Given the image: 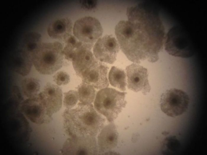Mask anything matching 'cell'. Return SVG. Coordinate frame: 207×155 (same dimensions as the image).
<instances>
[{
	"mask_svg": "<svg viewBox=\"0 0 207 155\" xmlns=\"http://www.w3.org/2000/svg\"><path fill=\"white\" fill-rule=\"evenodd\" d=\"M126 70L128 89L135 92H141L144 95L150 92L151 87L146 68L138 63H133L127 66Z\"/></svg>",
	"mask_w": 207,
	"mask_h": 155,
	"instance_id": "ba28073f",
	"label": "cell"
},
{
	"mask_svg": "<svg viewBox=\"0 0 207 155\" xmlns=\"http://www.w3.org/2000/svg\"><path fill=\"white\" fill-rule=\"evenodd\" d=\"M21 87L24 94L28 98L36 96L40 89L39 81L33 77L25 79L22 81Z\"/></svg>",
	"mask_w": 207,
	"mask_h": 155,
	"instance_id": "d6986e66",
	"label": "cell"
},
{
	"mask_svg": "<svg viewBox=\"0 0 207 155\" xmlns=\"http://www.w3.org/2000/svg\"><path fill=\"white\" fill-rule=\"evenodd\" d=\"M126 93L106 87L97 93L94 102V107L99 113L105 116L110 123H112L125 107Z\"/></svg>",
	"mask_w": 207,
	"mask_h": 155,
	"instance_id": "277c9868",
	"label": "cell"
},
{
	"mask_svg": "<svg viewBox=\"0 0 207 155\" xmlns=\"http://www.w3.org/2000/svg\"><path fill=\"white\" fill-rule=\"evenodd\" d=\"M25 41L27 51L30 53L41 42V35L37 32H31L26 35Z\"/></svg>",
	"mask_w": 207,
	"mask_h": 155,
	"instance_id": "ffe728a7",
	"label": "cell"
},
{
	"mask_svg": "<svg viewBox=\"0 0 207 155\" xmlns=\"http://www.w3.org/2000/svg\"><path fill=\"white\" fill-rule=\"evenodd\" d=\"M91 85L82 82L77 87L79 103L83 105L91 104L95 99L96 91Z\"/></svg>",
	"mask_w": 207,
	"mask_h": 155,
	"instance_id": "2e32d148",
	"label": "cell"
},
{
	"mask_svg": "<svg viewBox=\"0 0 207 155\" xmlns=\"http://www.w3.org/2000/svg\"><path fill=\"white\" fill-rule=\"evenodd\" d=\"M163 146L165 153H169L177 151L179 147L180 143L176 137L173 136L166 138L164 141Z\"/></svg>",
	"mask_w": 207,
	"mask_h": 155,
	"instance_id": "7402d4cb",
	"label": "cell"
},
{
	"mask_svg": "<svg viewBox=\"0 0 207 155\" xmlns=\"http://www.w3.org/2000/svg\"><path fill=\"white\" fill-rule=\"evenodd\" d=\"M64 129L70 138L96 137L104 126L105 120L92 104L79 103L73 109H67L63 115Z\"/></svg>",
	"mask_w": 207,
	"mask_h": 155,
	"instance_id": "7a4b0ae2",
	"label": "cell"
},
{
	"mask_svg": "<svg viewBox=\"0 0 207 155\" xmlns=\"http://www.w3.org/2000/svg\"><path fill=\"white\" fill-rule=\"evenodd\" d=\"M18 54L14 61V68L20 74L26 76L30 72L32 65L30 54L28 51L24 50Z\"/></svg>",
	"mask_w": 207,
	"mask_h": 155,
	"instance_id": "9a60e30c",
	"label": "cell"
},
{
	"mask_svg": "<svg viewBox=\"0 0 207 155\" xmlns=\"http://www.w3.org/2000/svg\"><path fill=\"white\" fill-rule=\"evenodd\" d=\"M119 49V45L115 37L111 35H106L96 41L93 51L98 60L112 64L116 60Z\"/></svg>",
	"mask_w": 207,
	"mask_h": 155,
	"instance_id": "9c48e42d",
	"label": "cell"
},
{
	"mask_svg": "<svg viewBox=\"0 0 207 155\" xmlns=\"http://www.w3.org/2000/svg\"><path fill=\"white\" fill-rule=\"evenodd\" d=\"M126 15L127 20L120 21L115 27L122 52L137 63L158 61L166 35L159 9L151 3L142 2L128 8Z\"/></svg>",
	"mask_w": 207,
	"mask_h": 155,
	"instance_id": "6da1fadb",
	"label": "cell"
},
{
	"mask_svg": "<svg viewBox=\"0 0 207 155\" xmlns=\"http://www.w3.org/2000/svg\"><path fill=\"white\" fill-rule=\"evenodd\" d=\"M118 134L115 125L111 123L101 130L97 137V145L100 153H111L117 145Z\"/></svg>",
	"mask_w": 207,
	"mask_h": 155,
	"instance_id": "4fadbf2b",
	"label": "cell"
},
{
	"mask_svg": "<svg viewBox=\"0 0 207 155\" xmlns=\"http://www.w3.org/2000/svg\"><path fill=\"white\" fill-rule=\"evenodd\" d=\"M54 81L58 85L60 86L67 84L70 81V77L66 72L59 71L53 76Z\"/></svg>",
	"mask_w": 207,
	"mask_h": 155,
	"instance_id": "603a6c76",
	"label": "cell"
},
{
	"mask_svg": "<svg viewBox=\"0 0 207 155\" xmlns=\"http://www.w3.org/2000/svg\"><path fill=\"white\" fill-rule=\"evenodd\" d=\"M38 95L46 108L48 115L52 118V115L59 111L62 104L63 94L58 86L47 83Z\"/></svg>",
	"mask_w": 207,
	"mask_h": 155,
	"instance_id": "7c38bea8",
	"label": "cell"
},
{
	"mask_svg": "<svg viewBox=\"0 0 207 155\" xmlns=\"http://www.w3.org/2000/svg\"><path fill=\"white\" fill-rule=\"evenodd\" d=\"M81 4L83 8L91 9L94 8L97 5V2L95 0H82L80 1Z\"/></svg>",
	"mask_w": 207,
	"mask_h": 155,
	"instance_id": "cb8c5ba5",
	"label": "cell"
},
{
	"mask_svg": "<svg viewBox=\"0 0 207 155\" xmlns=\"http://www.w3.org/2000/svg\"><path fill=\"white\" fill-rule=\"evenodd\" d=\"M74 36L87 49L90 50L103 33V29L96 18L87 16L75 22L73 29Z\"/></svg>",
	"mask_w": 207,
	"mask_h": 155,
	"instance_id": "8992f818",
	"label": "cell"
},
{
	"mask_svg": "<svg viewBox=\"0 0 207 155\" xmlns=\"http://www.w3.org/2000/svg\"><path fill=\"white\" fill-rule=\"evenodd\" d=\"M190 102L187 94L175 88L167 90L161 95L160 105L161 111L173 118L182 115L187 110Z\"/></svg>",
	"mask_w": 207,
	"mask_h": 155,
	"instance_id": "52a82bcc",
	"label": "cell"
},
{
	"mask_svg": "<svg viewBox=\"0 0 207 155\" xmlns=\"http://www.w3.org/2000/svg\"><path fill=\"white\" fill-rule=\"evenodd\" d=\"M164 46L170 55L183 58L191 57L195 48L188 33L179 26H174L166 34Z\"/></svg>",
	"mask_w": 207,
	"mask_h": 155,
	"instance_id": "5b68a950",
	"label": "cell"
},
{
	"mask_svg": "<svg viewBox=\"0 0 207 155\" xmlns=\"http://www.w3.org/2000/svg\"><path fill=\"white\" fill-rule=\"evenodd\" d=\"M64 41L65 45L63 53L64 58L68 61H72L75 54L79 50L87 49L81 42L71 35Z\"/></svg>",
	"mask_w": 207,
	"mask_h": 155,
	"instance_id": "ac0fdd59",
	"label": "cell"
},
{
	"mask_svg": "<svg viewBox=\"0 0 207 155\" xmlns=\"http://www.w3.org/2000/svg\"><path fill=\"white\" fill-rule=\"evenodd\" d=\"M110 84L122 91L126 90V75L124 71L115 66L111 67L108 75Z\"/></svg>",
	"mask_w": 207,
	"mask_h": 155,
	"instance_id": "e0dca14e",
	"label": "cell"
},
{
	"mask_svg": "<svg viewBox=\"0 0 207 155\" xmlns=\"http://www.w3.org/2000/svg\"><path fill=\"white\" fill-rule=\"evenodd\" d=\"M20 108L25 116L34 123H47L52 119L47 115L46 108L38 94L24 100L21 104Z\"/></svg>",
	"mask_w": 207,
	"mask_h": 155,
	"instance_id": "8fae6325",
	"label": "cell"
},
{
	"mask_svg": "<svg viewBox=\"0 0 207 155\" xmlns=\"http://www.w3.org/2000/svg\"><path fill=\"white\" fill-rule=\"evenodd\" d=\"M72 27L71 21L67 18L58 19L51 22L47 31L51 38L64 41L71 35Z\"/></svg>",
	"mask_w": 207,
	"mask_h": 155,
	"instance_id": "5bb4252c",
	"label": "cell"
},
{
	"mask_svg": "<svg viewBox=\"0 0 207 155\" xmlns=\"http://www.w3.org/2000/svg\"><path fill=\"white\" fill-rule=\"evenodd\" d=\"M95 137L69 138L64 143L63 154H95L98 151Z\"/></svg>",
	"mask_w": 207,
	"mask_h": 155,
	"instance_id": "30bf717a",
	"label": "cell"
},
{
	"mask_svg": "<svg viewBox=\"0 0 207 155\" xmlns=\"http://www.w3.org/2000/svg\"><path fill=\"white\" fill-rule=\"evenodd\" d=\"M63 49L58 42L39 43L30 53L36 70L41 74L49 75L59 69L64 63Z\"/></svg>",
	"mask_w": 207,
	"mask_h": 155,
	"instance_id": "3957f363",
	"label": "cell"
},
{
	"mask_svg": "<svg viewBox=\"0 0 207 155\" xmlns=\"http://www.w3.org/2000/svg\"><path fill=\"white\" fill-rule=\"evenodd\" d=\"M78 100L77 91L72 90L63 93V104L67 109H71L73 107Z\"/></svg>",
	"mask_w": 207,
	"mask_h": 155,
	"instance_id": "44dd1931",
	"label": "cell"
}]
</instances>
